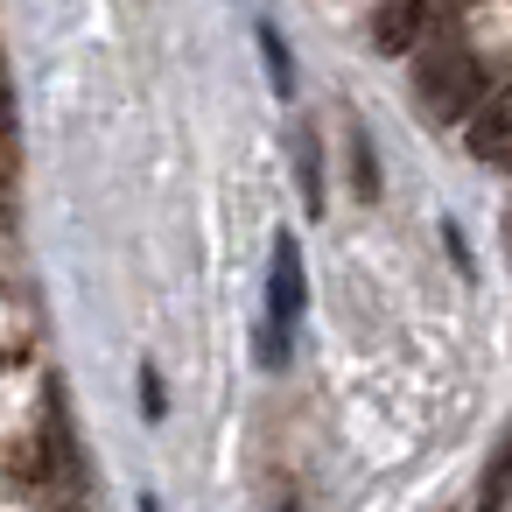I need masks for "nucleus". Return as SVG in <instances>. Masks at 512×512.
<instances>
[{"label": "nucleus", "instance_id": "423d86ee", "mask_svg": "<svg viewBox=\"0 0 512 512\" xmlns=\"http://www.w3.org/2000/svg\"><path fill=\"white\" fill-rule=\"evenodd\" d=\"M260 50H267V71H274V85L288 92V50H281V36H274V29H260Z\"/></svg>", "mask_w": 512, "mask_h": 512}, {"label": "nucleus", "instance_id": "f257e3e1", "mask_svg": "<svg viewBox=\"0 0 512 512\" xmlns=\"http://www.w3.org/2000/svg\"><path fill=\"white\" fill-rule=\"evenodd\" d=\"M309 302V281H302V246L281 232L274 239V260H267V365L288 358V337H295V316Z\"/></svg>", "mask_w": 512, "mask_h": 512}, {"label": "nucleus", "instance_id": "0eeeda50", "mask_svg": "<svg viewBox=\"0 0 512 512\" xmlns=\"http://www.w3.org/2000/svg\"><path fill=\"white\" fill-rule=\"evenodd\" d=\"M141 407H148V421H162V386H155V372H141Z\"/></svg>", "mask_w": 512, "mask_h": 512}, {"label": "nucleus", "instance_id": "39448f33", "mask_svg": "<svg viewBox=\"0 0 512 512\" xmlns=\"http://www.w3.org/2000/svg\"><path fill=\"white\" fill-rule=\"evenodd\" d=\"M295 155H302V197H309V211H323V183H316V141L302 134V141H295Z\"/></svg>", "mask_w": 512, "mask_h": 512}, {"label": "nucleus", "instance_id": "f03ea898", "mask_svg": "<svg viewBox=\"0 0 512 512\" xmlns=\"http://www.w3.org/2000/svg\"><path fill=\"white\" fill-rule=\"evenodd\" d=\"M470 99H477V64H470V50H428V64H421V106L435 113V120H456V113H470Z\"/></svg>", "mask_w": 512, "mask_h": 512}, {"label": "nucleus", "instance_id": "20e7f679", "mask_svg": "<svg viewBox=\"0 0 512 512\" xmlns=\"http://www.w3.org/2000/svg\"><path fill=\"white\" fill-rule=\"evenodd\" d=\"M421 15H428V0H393V8L379 15V50H407L414 36H421Z\"/></svg>", "mask_w": 512, "mask_h": 512}, {"label": "nucleus", "instance_id": "7ed1b4c3", "mask_svg": "<svg viewBox=\"0 0 512 512\" xmlns=\"http://www.w3.org/2000/svg\"><path fill=\"white\" fill-rule=\"evenodd\" d=\"M470 155L512 169V85H498L491 99H477V113H470Z\"/></svg>", "mask_w": 512, "mask_h": 512}]
</instances>
